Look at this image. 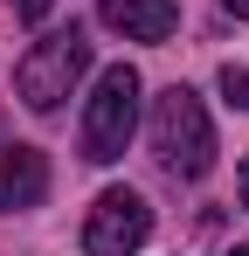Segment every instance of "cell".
Masks as SVG:
<instances>
[{
	"label": "cell",
	"instance_id": "10",
	"mask_svg": "<svg viewBox=\"0 0 249 256\" xmlns=\"http://www.w3.org/2000/svg\"><path fill=\"white\" fill-rule=\"evenodd\" d=\"M242 208H249V160H242Z\"/></svg>",
	"mask_w": 249,
	"mask_h": 256
},
{
	"label": "cell",
	"instance_id": "9",
	"mask_svg": "<svg viewBox=\"0 0 249 256\" xmlns=\"http://www.w3.org/2000/svg\"><path fill=\"white\" fill-rule=\"evenodd\" d=\"M222 7H228V14H236V21H249V0H222Z\"/></svg>",
	"mask_w": 249,
	"mask_h": 256
},
{
	"label": "cell",
	"instance_id": "4",
	"mask_svg": "<svg viewBox=\"0 0 249 256\" xmlns=\"http://www.w3.org/2000/svg\"><path fill=\"white\" fill-rule=\"evenodd\" d=\"M146 236H152V208L132 187H104L83 214V250L90 256H138Z\"/></svg>",
	"mask_w": 249,
	"mask_h": 256
},
{
	"label": "cell",
	"instance_id": "2",
	"mask_svg": "<svg viewBox=\"0 0 249 256\" xmlns=\"http://www.w3.org/2000/svg\"><path fill=\"white\" fill-rule=\"evenodd\" d=\"M132 132H138V70L132 62H111L97 76V90H90V104H83V160L90 166L124 160Z\"/></svg>",
	"mask_w": 249,
	"mask_h": 256
},
{
	"label": "cell",
	"instance_id": "3",
	"mask_svg": "<svg viewBox=\"0 0 249 256\" xmlns=\"http://www.w3.org/2000/svg\"><path fill=\"white\" fill-rule=\"evenodd\" d=\"M83 70H90V42L70 28V35H48V42H35L28 56H21L14 90H21L28 111H62V97L83 84Z\"/></svg>",
	"mask_w": 249,
	"mask_h": 256
},
{
	"label": "cell",
	"instance_id": "6",
	"mask_svg": "<svg viewBox=\"0 0 249 256\" xmlns=\"http://www.w3.org/2000/svg\"><path fill=\"white\" fill-rule=\"evenodd\" d=\"M48 194V160L35 146H0V208H35Z\"/></svg>",
	"mask_w": 249,
	"mask_h": 256
},
{
	"label": "cell",
	"instance_id": "11",
	"mask_svg": "<svg viewBox=\"0 0 249 256\" xmlns=\"http://www.w3.org/2000/svg\"><path fill=\"white\" fill-rule=\"evenodd\" d=\"M228 256H249V242H242V250H228Z\"/></svg>",
	"mask_w": 249,
	"mask_h": 256
},
{
	"label": "cell",
	"instance_id": "5",
	"mask_svg": "<svg viewBox=\"0 0 249 256\" xmlns=\"http://www.w3.org/2000/svg\"><path fill=\"white\" fill-rule=\"evenodd\" d=\"M97 21L118 28L124 42H166V35L180 28V7H173V0H104Z\"/></svg>",
	"mask_w": 249,
	"mask_h": 256
},
{
	"label": "cell",
	"instance_id": "7",
	"mask_svg": "<svg viewBox=\"0 0 249 256\" xmlns=\"http://www.w3.org/2000/svg\"><path fill=\"white\" fill-rule=\"evenodd\" d=\"M222 97H228L236 111L249 104V62H222Z\"/></svg>",
	"mask_w": 249,
	"mask_h": 256
},
{
	"label": "cell",
	"instance_id": "8",
	"mask_svg": "<svg viewBox=\"0 0 249 256\" xmlns=\"http://www.w3.org/2000/svg\"><path fill=\"white\" fill-rule=\"evenodd\" d=\"M21 14L28 21H48V0H21Z\"/></svg>",
	"mask_w": 249,
	"mask_h": 256
},
{
	"label": "cell",
	"instance_id": "1",
	"mask_svg": "<svg viewBox=\"0 0 249 256\" xmlns=\"http://www.w3.org/2000/svg\"><path fill=\"white\" fill-rule=\"evenodd\" d=\"M146 138H152V160H160L173 180H201L214 166V125H208L201 90L166 84L152 97V118H146Z\"/></svg>",
	"mask_w": 249,
	"mask_h": 256
}]
</instances>
